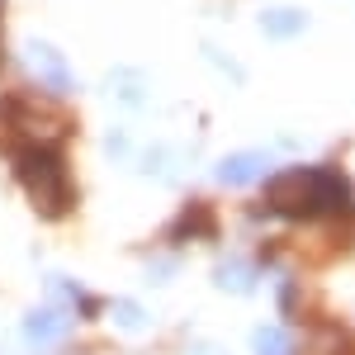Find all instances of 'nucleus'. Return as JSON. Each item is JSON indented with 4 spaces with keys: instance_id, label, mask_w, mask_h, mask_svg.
I'll return each mask as SVG.
<instances>
[{
    "instance_id": "6e6552de",
    "label": "nucleus",
    "mask_w": 355,
    "mask_h": 355,
    "mask_svg": "<svg viewBox=\"0 0 355 355\" xmlns=\"http://www.w3.org/2000/svg\"><path fill=\"white\" fill-rule=\"evenodd\" d=\"M218 279L227 284V289H237V294H246V289L256 284V270H251V266H223V270H218Z\"/></svg>"
},
{
    "instance_id": "20e7f679",
    "label": "nucleus",
    "mask_w": 355,
    "mask_h": 355,
    "mask_svg": "<svg viewBox=\"0 0 355 355\" xmlns=\"http://www.w3.org/2000/svg\"><path fill=\"white\" fill-rule=\"evenodd\" d=\"M270 166H275L270 152H237V157H227L218 166V180L223 185H251V180H266Z\"/></svg>"
},
{
    "instance_id": "423d86ee",
    "label": "nucleus",
    "mask_w": 355,
    "mask_h": 355,
    "mask_svg": "<svg viewBox=\"0 0 355 355\" xmlns=\"http://www.w3.org/2000/svg\"><path fill=\"white\" fill-rule=\"evenodd\" d=\"M308 24L299 10H270V15H261V28L270 33V38H294L299 28Z\"/></svg>"
},
{
    "instance_id": "39448f33",
    "label": "nucleus",
    "mask_w": 355,
    "mask_h": 355,
    "mask_svg": "<svg viewBox=\"0 0 355 355\" xmlns=\"http://www.w3.org/2000/svg\"><path fill=\"white\" fill-rule=\"evenodd\" d=\"M24 53H28V62H38V76L53 85V90H62V95L71 90V71H67V62H62L53 48H43V43H28Z\"/></svg>"
},
{
    "instance_id": "f257e3e1",
    "label": "nucleus",
    "mask_w": 355,
    "mask_h": 355,
    "mask_svg": "<svg viewBox=\"0 0 355 355\" xmlns=\"http://www.w3.org/2000/svg\"><path fill=\"white\" fill-rule=\"evenodd\" d=\"M15 175H19V185H24L28 204L38 209V218L53 223V218H62V214H71L76 185H71V171L57 157L53 142H24L19 157H15Z\"/></svg>"
},
{
    "instance_id": "7ed1b4c3",
    "label": "nucleus",
    "mask_w": 355,
    "mask_h": 355,
    "mask_svg": "<svg viewBox=\"0 0 355 355\" xmlns=\"http://www.w3.org/2000/svg\"><path fill=\"white\" fill-rule=\"evenodd\" d=\"M67 327H71V313H67L57 299H48L43 308H33V313L24 318V341H28V351H38V355L53 351L57 341L67 336Z\"/></svg>"
},
{
    "instance_id": "0eeeda50",
    "label": "nucleus",
    "mask_w": 355,
    "mask_h": 355,
    "mask_svg": "<svg viewBox=\"0 0 355 355\" xmlns=\"http://www.w3.org/2000/svg\"><path fill=\"white\" fill-rule=\"evenodd\" d=\"M256 355H294V346L279 327H261L256 331Z\"/></svg>"
},
{
    "instance_id": "f03ea898",
    "label": "nucleus",
    "mask_w": 355,
    "mask_h": 355,
    "mask_svg": "<svg viewBox=\"0 0 355 355\" xmlns=\"http://www.w3.org/2000/svg\"><path fill=\"white\" fill-rule=\"evenodd\" d=\"M266 199L284 218H322V214L346 209L351 194H346V180L331 175V171H284L270 180Z\"/></svg>"
}]
</instances>
